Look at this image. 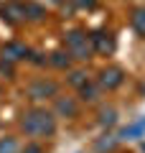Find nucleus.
Here are the masks:
<instances>
[{
	"label": "nucleus",
	"mask_w": 145,
	"mask_h": 153,
	"mask_svg": "<svg viewBox=\"0 0 145 153\" xmlns=\"http://www.w3.org/2000/svg\"><path fill=\"white\" fill-rule=\"evenodd\" d=\"M99 123H102V125H115V123H117V110L115 107H104L102 112H99Z\"/></svg>",
	"instance_id": "nucleus-14"
},
{
	"label": "nucleus",
	"mask_w": 145,
	"mask_h": 153,
	"mask_svg": "<svg viewBox=\"0 0 145 153\" xmlns=\"http://www.w3.org/2000/svg\"><path fill=\"white\" fill-rule=\"evenodd\" d=\"M46 10H43L38 3H26V21H43Z\"/></svg>",
	"instance_id": "nucleus-13"
},
{
	"label": "nucleus",
	"mask_w": 145,
	"mask_h": 153,
	"mask_svg": "<svg viewBox=\"0 0 145 153\" xmlns=\"http://www.w3.org/2000/svg\"><path fill=\"white\" fill-rule=\"evenodd\" d=\"M89 41H92V51L99 56H109L115 54L117 49V38H115L112 31H104V28H97V31L89 33Z\"/></svg>",
	"instance_id": "nucleus-3"
},
{
	"label": "nucleus",
	"mask_w": 145,
	"mask_h": 153,
	"mask_svg": "<svg viewBox=\"0 0 145 153\" xmlns=\"http://www.w3.org/2000/svg\"><path fill=\"white\" fill-rule=\"evenodd\" d=\"M56 94H59V84L51 82V79H36L28 87V97L31 100H54Z\"/></svg>",
	"instance_id": "nucleus-7"
},
{
	"label": "nucleus",
	"mask_w": 145,
	"mask_h": 153,
	"mask_svg": "<svg viewBox=\"0 0 145 153\" xmlns=\"http://www.w3.org/2000/svg\"><path fill=\"white\" fill-rule=\"evenodd\" d=\"M130 26H132V31L138 33V36L145 38V5H140V8L132 10V16H130Z\"/></svg>",
	"instance_id": "nucleus-8"
},
{
	"label": "nucleus",
	"mask_w": 145,
	"mask_h": 153,
	"mask_svg": "<svg viewBox=\"0 0 145 153\" xmlns=\"http://www.w3.org/2000/svg\"><path fill=\"white\" fill-rule=\"evenodd\" d=\"M0 94H3V92H0Z\"/></svg>",
	"instance_id": "nucleus-18"
},
{
	"label": "nucleus",
	"mask_w": 145,
	"mask_h": 153,
	"mask_svg": "<svg viewBox=\"0 0 145 153\" xmlns=\"http://www.w3.org/2000/svg\"><path fill=\"white\" fill-rule=\"evenodd\" d=\"M21 146H18L16 135H0V153H18Z\"/></svg>",
	"instance_id": "nucleus-12"
},
{
	"label": "nucleus",
	"mask_w": 145,
	"mask_h": 153,
	"mask_svg": "<svg viewBox=\"0 0 145 153\" xmlns=\"http://www.w3.org/2000/svg\"><path fill=\"white\" fill-rule=\"evenodd\" d=\"M76 8H94L97 5V0H71Z\"/></svg>",
	"instance_id": "nucleus-17"
},
{
	"label": "nucleus",
	"mask_w": 145,
	"mask_h": 153,
	"mask_svg": "<svg viewBox=\"0 0 145 153\" xmlns=\"http://www.w3.org/2000/svg\"><path fill=\"white\" fill-rule=\"evenodd\" d=\"M21 130L31 138H51L56 133V117L46 107H31L21 115Z\"/></svg>",
	"instance_id": "nucleus-1"
},
{
	"label": "nucleus",
	"mask_w": 145,
	"mask_h": 153,
	"mask_svg": "<svg viewBox=\"0 0 145 153\" xmlns=\"http://www.w3.org/2000/svg\"><path fill=\"white\" fill-rule=\"evenodd\" d=\"M28 54H31V49H28L26 44H21V41H8V44H3V49H0V61L18 64V61H26Z\"/></svg>",
	"instance_id": "nucleus-6"
},
{
	"label": "nucleus",
	"mask_w": 145,
	"mask_h": 153,
	"mask_svg": "<svg viewBox=\"0 0 145 153\" xmlns=\"http://www.w3.org/2000/svg\"><path fill=\"white\" fill-rule=\"evenodd\" d=\"M0 18L8 26L26 23V3H21V0H5V3H0Z\"/></svg>",
	"instance_id": "nucleus-5"
},
{
	"label": "nucleus",
	"mask_w": 145,
	"mask_h": 153,
	"mask_svg": "<svg viewBox=\"0 0 145 153\" xmlns=\"http://www.w3.org/2000/svg\"><path fill=\"white\" fill-rule=\"evenodd\" d=\"M64 51L71 56L74 61H89L92 59V41H89V33L81 31V28H74L64 36Z\"/></svg>",
	"instance_id": "nucleus-2"
},
{
	"label": "nucleus",
	"mask_w": 145,
	"mask_h": 153,
	"mask_svg": "<svg viewBox=\"0 0 145 153\" xmlns=\"http://www.w3.org/2000/svg\"><path fill=\"white\" fill-rule=\"evenodd\" d=\"M46 61L51 66H56V69H71V61H74V59H71L66 51H51Z\"/></svg>",
	"instance_id": "nucleus-9"
},
{
	"label": "nucleus",
	"mask_w": 145,
	"mask_h": 153,
	"mask_svg": "<svg viewBox=\"0 0 145 153\" xmlns=\"http://www.w3.org/2000/svg\"><path fill=\"white\" fill-rule=\"evenodd\" d=\"M76 92H79V97L84 100V102H94V100H97V92H99V87H97V84L89 79V82H84L79 89H76Z\"/></svg>",
	"instance_id": "nucleus-11"
},
{
	"label": "nucleus",
	"mask_w": 145,
	"mask_h": 153,
	"mask_svg": "<svg viewBox=\"0 0 145 153\" xmlns=\"http://www.w3.org/2000/svg\"><path fill=\"white\" fill-rule=\"evenodd\" d=\"M125 82V69L122 66H104L102 71H99V76H97V87L99 89H107V92H115L117 87H122Z\"/></svg>",
	"instance_id": "nucleus-4"
},
{
	"label": "nucleus",
	"mask_w": 145,
	"mask_h": 153,
	"mask_svg": "<svg viewBox=\"0 0 145 153\" xmlns=\"http://www.w3.org/2000/svg\"><path fill=\"white\" fill-rule=\"evenodd\" d=\"M84 82H89V76H87L84 71H71V76H69V84H71V87H76V89H79Z\"/></svg>",
	"instance_id": "nucleus-15"
},
{
	"label": "nucleus",
	"mask_w": 145,
	"mask_h": 153,
	"mask_svg": "<svg viewBox=\"0 0 145 153\" xmlns=\"http://www.w3.org/2000/svg\"><path fill=\"white\" fill-rule=\"evenodd\" d=\"M56 100V110H59L61 115H66V117H76L79 115V107H76V102L74 100H69V97H54Z\"/></svg>",
	"instance_id": "nucleus-10"
},
{
	"label": "nucleus",
	"mask_w": 145,
	"mask_h": 153,
	"mask_svg": "<svg viewBox=\"0 0 145 153\" xmlns=\"http://www.w3.org/2000/svg\"><path fill=\"white\" fill-rule=\"evenodd\" d=\"M18 153H43V148H41V143H28V146H23Z\"/></svg>",
	"instance_id": "nucleus-16"
}]
</instances>
